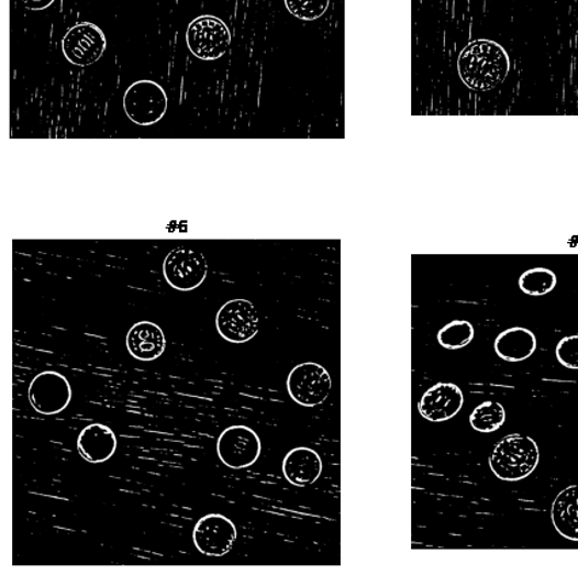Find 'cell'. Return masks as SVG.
Returning a JSON list of instances; mask_svg holds the SVG:
<instances>
[{"label": "cell", "mask_w": 578, "mask_h": 575, "mask_svg": "<svg viewBox=\"0 0 578 575\" xmlns=\"http://www.w3.org/2000/svg\"><path fill=\"white\" fill-rule=\"evenodd\" d=\"M511 62L507 51L490 40H476L460 52L458 70L467 88L489 91L504 82Z\"/></svg>", "instance_id": "1"}, {"label": "cell", "mask_w": 578, "mask_h": 575, "mask_svg": "<svg viewBox=\"0 0 578 575\" xmlns=\"http://www.w3.org/2000/svg\"><path fill=\"white\" fill-rule=\"evenodd\" d=\"M540 463V447L530 436L507 435L494 446L489 458L493 474L501 480L519 482L534 473Z\"/></svg>", "instance_id": "2"}, {"label": "cell", "mask_w": 578, "mask_h": 575, "mask_svg": "<svg viewBox=\"0 0 578 575\" xmlns=\"http://www.w3.org/2000/svg\"><path fill=\"white\" fill-rule=\"evenodd\" d=\"M167 96L154 80H137L124 95V111L131 122L137 125H153L160 122L167 111Z\"/></svg>", "instance_id": "3"}, {"label": "cell", "mask_w": 578, "mask_h": 575, "mask_svg": "<svg viewBox=\"0 0 578 575\" xmlns=\"http://www.w3.org/2000/svg\"><path fill=\"white\" fill-rule=\"evenodd\" d=\"M287 389L293 401L303 407L322 405L332 390V378L325 367L308 362L289 373Z\"/></svg>", "instance_id": "4"}, {"label": "cell", "mask_w": 578, "mask_h": 575, "mask_svg": "<svg viewBox=\"0 0 578 575\" xmlns=\"http://www.w3.org/2000/svg\"><path fill=\"white\" fill-rule=\"evenodd\" d=\"M216 450L225 467L244 469L262 456V440L247 425H231L219 436Z\"/></svg>", "instance_id": "5"}, {"label": "cell", "mask_w": 578, "mask_h": 575, "mask_svg": "<svg viewBox=\"0 0 578 575\" xmlns=\"http://www.w3.org/2000/svg\"><path fill=\"white\" fill-rule=\"evenodd\" d=\"M188 48L201 60H216L227 52L231 33L221 19L202 15L189 25L187 31Z\"/></svg>", "instance_id": "6"}, {"label": "cell", "mask_w": 578, "mask_h": 575, "mask_svg": "<svg viewBox=\"0 0 578 575\" xmlns=\"http://www.w3.org/2000/svg\"><path fill=\"white\" fill-rule=\"evenodd\" d=\"M208 264L201 252L178 248L171 251L164 262V275L167 284L179 291L198 289L205 280Z\"/></svg>", "instance_id": "7"}, {"label": "cell", "mask_w": 578, "mask_h": 575, "mask_svg": "<svg viewBox=\"0 0 578 575\" xmlns=\"http://www.w3.org/2000/svg\"><path fill=\"white\" fill-rule=\"evenodd\" d=\"M71 399V384L57 372L40 373L29 387V400L34 410L43 416H56L65 411Z\"/></svg>", "instance_id": "8"}, {"label": "cell", "mask_w": 578, "mask_h": 575, "mask_svg": "<svg viewBox=\"0 0 578 575\" xmlns=\"http://www.w3.org/2000/svg\"><path fill=\"white\" fill-rule=\"evenodd\" d=\"M105 49V34L90 22L73 26L63 38V52H65L66 59L75 66L95 65L101 59Z\"/></svg>", "instance_id": "9"}, {"label": "cell", "mask_w": 578, "mask_h": 575, "mask_svg": "<svg viewBox=\"0 0 578 575\" xmlns=\"http://www.w3.org/2000/svg\"><path fill=\"white\" fill-rule=\"evenodd\" d=\"M218 332L231 343L252 341L258 332V313L251 301L233 300L224 303L216 316Z\"/></svg>", "instance_id": "10"}, {"label": "cell", "mask_w": 578, "mask_h": 575, "mask_svg": "<svg viewBox=\"0 0 578 575\" xmlns=\"http://www.w3.org/2000/svg\"><path fill=\"white\" fill-rule=\"evenodd\" d=\"M238 532L234 522L223 515L202 517L193 529L196 549L207 556H224L235 543Z\"/></svg>", "instance_id": "11"}, {"label": "cell", "mask_w": 578, "mask_h": 575, "mask_svg": "<svg viewBox=\"0 0 578 575\" xmlns=\"http://www.w3.org/2000/svg\"><path fill=\"white\" fill-rule=\"evenodd\" d=\"M464 401V392L458 385L441 383L426 390L419 402V411L427 421L445 422L458 416Z\"/></svg>", "instance_id": "12"}, {"label": "cell", "mask_w": 578, "mask_h": 575, "mask_svg": "<svg viewBox=\"0 0 578 575\" xmlns=\"http://www.w3.org/2000/svg\"><path fill=\"white\" fill-rule=\"evenodd\" d=\"M126 349L137 361L158 360L166 350L165 333L152 321H141L132 327L126 335Z\"/></svg>", "instance_id": "13"}, {"label": "cell", "mask_w": 578, "mask_h": 575, "mask_svg": "<svg viewBox=\"0 0 578 575\" xmlns=\"http://www.w3.org/2000/svg\"><path fill=\"white\" fill-rule=\"evenodd\" d=\"M118 450L114 431L102 423H91L80 431L78 451L86 462L105 463Z\"/></svg>", "instance_id": "14"}, {"label": "cell", "mask_w": 578, "mask_h": 575, "mask_svg": "<svg viewBox=\"0 0 578 575\" xmlns=\"http://www.w3.org/2000/svg\"><path fill=\"white\" fill-rule=\"evenodd\" d=\"M323 465L320 454L310 447H294L287 453L282 463V474L293 486L304 487L312 485L322 474Z\"/></svg>", "instance_id": "15"}, {"label": "cell", "mask_w": 578, "mask_h": 575, "mask_svg": "<svg viewBox=\"0 0 578 575\" xmlns=\"http://www.w3.org/2000/svg\"><path fill=\"white\" fill-rule=\"evenodd\" d=\"M494 350L501 360L522 362L535 353L536 338L527 328L513 327L497 336Z\"/></svg>", "instance_id": "16"}, {"label": "cell", "mask_w": 578, "mask_h": 575, "mask_svg": "<svg viewBox=\"0 0 578 575\" xmlns=\"http://www.w3.org/2000/svg\"><path fill=\"white\" fill-rule=\"evenodd\" d=\"M553 524L560 537L578 542V486L558 494L552 509Z\"/></svg>", "instance_id": "17"}, {"label": "cell", "mask_w": 578, "mask_h": 575, "mask_svg": "<svg viewBox=\"0 0 578 575\" xmlns=\"http://www.w3.org/2000/svg\"><path fill=\"white\" fill-rule=\"evenodd\" d=\"M557 286V275L545 267L531 268L520 276L519 287L524 295L542 297L548 295Z\"/></svg>", "instance_id": "18"}, {"label": "cell", "mask_w": 578, "mask_h": 575, "mask_svg": "<svg viewBox=\"0 0 578 575\" xmlns=\"http://www.w3.org/2000/svg\"><path fill=\"white\" fill-rule=\"evenodd\" d=\"M505 422V410L500 402L485 401L473 411L470 423L479 433H493Z\"/></svg>", "instance_id": "19"}, {"label": "cell", "mask_w": 578, "mask_h": 575, "mask_svg": "<svg viewBox=\"0 0 578 575\" xmlns=\"http://www.w3.org/2000/svg\"><path fill=\"white\" fill-rule=\"evenodd\" d=\"M474 339V327L466 320L451 321L437 333V342L447 350H459L468 346Z\"/></svg>", "instance_id": "20"}, {"label": "cell", "mask_w": 578, "mask_h": 575, "mask_svg": "<svg viewBox=\"0 0 578 575\" xmlns=\"http://www.w3.org/2000/svg\"><path fill=\"white\" fill-rule=\"evenodd\" d=\"M289 13L303 21L321 19L326 13L331 0H285Z\"/></svg>", "instance_id": "21"}, {"label": "cell", "mask_w": 578, "mask_h": 575, "mask_svg": "<svg viewBox=\"0 0 578 575\" xmlns=\"http://www.w3.org/2000/svg\"><path fill=\"white\" fill-rule=\"evenodd\" d=\"M556 355L560 365L578 371V335L560 339Z\"/></svg>", "instance_id": "22"}, {"label": "cell", "mask_w": 578, "mask_h": 575, "mask_svg": "<svg viewBox=\"0 0 578 575\" xmlns=\"http://www.w3.org/2000/svg\"><path fill=\"white\" fill-rule=\"evenodd\" d=\"M23 8L32 11H40L49 8L55 0H19Z\"/></svg>", "instance_id": "23"}]
</instances>
